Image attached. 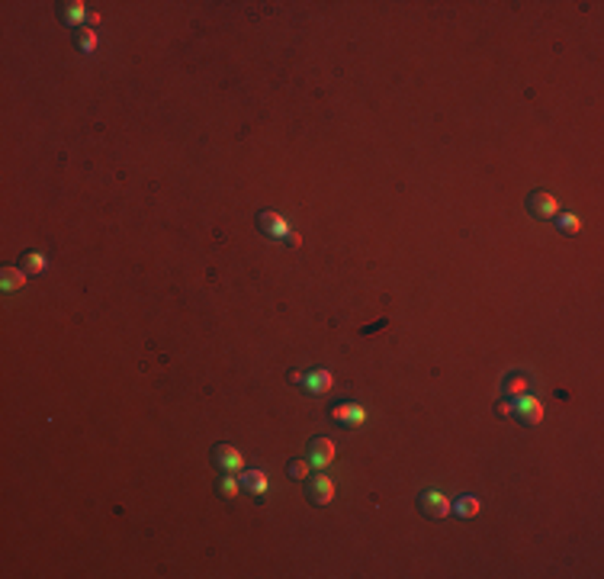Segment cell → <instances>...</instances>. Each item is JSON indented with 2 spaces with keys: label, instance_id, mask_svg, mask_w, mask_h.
Returning <instances> with one entry per match:
<instances>
[{
  "label": "cell",
  "instance_id": "cell-1",
  "mask_svg": "<svg viewBox=\"0 0 604 579\" xmlns=\"http://www.w3.org/2000/svg\"><path fill=\"white\" fill-rule=\"evenodd\" d=\"M511 415H515L524 428H537L543 421V403L533 393H524V396H515L511 399Z\"/></svg>",
  "mask_w": 604,
  "mask_h": 579
},
{
  "label": "cell",
  "instance_id": "cell-2",
  "mask_svg": "<svg viewBox=\"0 0 604 579\" xmlns=\"http://www.w3.org/2000/svg\"><path fill=\"white\" fill-rule=\"evenodd\" d=\"M328 419L334 421V425H341V428H364L366 425V409L357 403H334L331 409H328Z\"/></svg>",
  "mask_w": 604,
  "mask_h": 579
},
{
  "label": "cell",
  "instance_id": "cell-3",
  "mask_svg": "<svg viewBox=\"0 0 604 579\" xmlns=\"http://www.w3.org/2000/svg\"><path fill=\"white\" fill-rule=\"evenodd\" d=\"M450 496H444L440 489H424L422 496H418V512H422L424 518H431V522H440V518L450 515Z\"/></svg>",
  "mask_w": 604,
  "mask_h": 579
},
{
  "label": "cell",
  "instance_id": "cell-4",
  "mask_svg": "<svg viewBox=\"0 0 604 579\" xmlns=\"http://www.w3.org/2000/svg\"><path fill=\"white\" fill-rule=\"evenodd\" d=\"M213 467L219 470V473H235L238 476L241 470H245V457H241V451L235 445L219 441V445L213 447Z\"/></svg>",
  "mask_w": 604,
  "mask_h": 579
},
{
  "label": "cell",
  "instance_id": "cell-5",
  "mask_svg": "<svg viewBox=\"0 0 604 579\" xmlns=\"http://www.w3.org/2000/svg\"><path fill=\"white\" fill-rule=\"evenodd\" d=\"M305 496H309L312 505H331L334 502V483L328 480V473H312L305 480Z\"/></svg>",
  "mask_w": 604,
  "mask_h": 579
},
{
  "label": "cell",
  "instance_id": "cell-6",
  "mask_svg": "<svg viewBox=\"0 0 604 579\" xmlns=\"http://www.w3.org/2000/svg\"><path fill=\"white\" fill-rule=\"evenodd\" d=\"M527 213L537 216V219H556L563 209H559V200L547 190H533L527 197Z\"/></svg>",
  "mask_w": 604,
  "mask_h": 579
},
{
  "label": "cell",
  "instance_id": "cell-7",
  "mask_svg": "<svg viewBox=\"0 0 604 579\" xmlns=\"http://www.w3.org/2000/svg\"><path fill=\"white\" fill-rule=\"evenodd\" d=\"M334 457H338V447H334L331 438H312L309 445V463L315 470H328L334 463Z\"/></svg>",
  "mask_w": 604,
  "mask_h": 579
},
{
  "label": "cell",
  "instance_id": "cell-8",
  "mask_svg": "<svg viewBox=\"0 0 604 579\" xmlns=\"http://www.w3.org/2000/svg\"><path fill=\"white\" fill-rule=\"evenodd\" d=\"M257 229H261L267 238H287L289 232H293L289 223L277 213V209H261V213H257Z\"/></svg>",
  "mask_w": 604,
  "mask_h": 579
},
{
  "label": "cell",
  "instance_id": "cell-9",
  "mask_svg": "<svg viewBox=\"0 0 604 579\" xmlns=\"http://www.w3.org/2000/svg\"><path fill=\"white\" fill-rule=\"evenodd\" d=\"M238 483L245 492H251L257 502H264V496H267V486H271V480H267V473H264L261 467H251V470H241L238 473Z\"/></svg>",
  "mask_w": 604,
  "mask_h": 579
},
{
  "label": "cell",
  "instance_id": "cell-10",
  "mask_svg": "<svg viewBox=\"0 0 604 579\" xmlns=\"http://www.w3.org/2000/svg\"><path fill=\"white\" fill-rule=\"evenodd\" d=\"M302 386H305L309 396H325V393H331L334 377H331V370H325V367H312V370H305Z\"/></svg>",
  "mask_w": 604,
  "mask_h": 579
},
{
  "label": "cell",
  "instance_id": "cell-11",
  "mask_svg": "<svg viewBox=\"0 0 604 579\" xmlns=\"http://www.w3.org/2000/svg\"><path fill=\"white\" fill-rule=\"evenodd\" d=\"M58 16H62L64 26H80L90 16V10H87V4H84V0H71V4H62Z\"/></svg>",
  "mask_w": 604,
  "mask_h": 579
},
{
  "label": "cell",
  "instance_id": "cell-12",
  "mask_svg": "<svg viewBox=\"0 0 604 579\" xmlns=\"http://www.w3.org/2000/svg\"><path fill=\"white\" fill-rule=\"evenodd\" d=\"M23 286H26V270L23 267L7 264V267L0 270V290H3V293H16V290H23Z\"/></svg>",
  "mask_w": 604,
  "mask_h": 579
},
{
  "label": "cell",
  "instance_id": "cell-13",
  "mask_svg": "<svg viewBox=\"0 0 604 579\" xmlns=\"http://www.w3.org/2000/svg\"><path fill=\"white\" fill-rule=\"evenodd\" d=\"M479 499L476 496H469V492H463V496H456V502L450 505V512H456V518H476L479 515Z\"/></svg>",
  "mask_w": 604,
  "mask_h": 579
},
{
  "label": "cell",
  "instance_id": "cell-14",
  "mask_svg": "<svg viewBox=\"0 0 604 579\" xmlns=\"http://www.w3.org/2000/svg\"><path fill=\"white\" fill-rule=\"evenodd\" d=\"M215 492H219V496H222L225 502L238 499V492H241L238 476H235V473H222V476H219V483H215Z\"/></svg>",
  "mask_w": 604,
  "mask_h": 579
},
{
  "label": "cell",
  "instance_id": "cell-15",
  "mask_svg": "<svg viewBox=\"0 0 604 579\" xmlns=\"http://www.w3.org/2000/svg\"><path fill=\"white\" fill-rule=\"evenodd\" d=\"M524 393H531V380L524 373H508L505 377V396L515 399V396H524Z\"/></svg>",
  "mask_w": 604,
  "mask_h": 579
},
{
  "label": "cell",
  "instance_id": "cell-16",
  "mask_svg": "<svg viewBox=\"0 0 604 579\" xmlns=\"http://www.w3.org/2000/svg\"><path fill=\"white\" fill-rule=\"evenodd\" d=\"M312 463H309V457L302 461V457H296V461H289V467H287V473H289V480H296V483H305L312 476Z\"/></svg>",
  "mask_w": 604,
  "mask_h": 579
},
{
  "label": "cell",
  "instance_id": "cell-17",
  "mask_svg": "<svg viewBox=\"0 0 604 579\" xmlns=\"http://www.w3.org/2000/svg\"><path fill=\"white\" fill-rule=\"evenodd\" d=\"M20 267H23L26 274H42V270H45V254H39V251L23 254V258H20Z\"/></svg>",
  "mask_w": 604,
  "mask_h": 579
},
{
  "label": "cell",
  "instance_id": "cell-18",
  "mask_svg": "<svg viewBox=\"0 0 604 579\" xmlns=\"http://www.w3.org/2000/svg\"><path fill=\"white\" fill-rule=\"evenodd\" d=\"M96 46H100V36H96V29H80L78 32V48L84 52V55L96 52Z\"/></svg>",
  "mask_w": 604,
  "mask_h": 579
},
{
  "label": "cell",
  "instance_id": "cell-19",
  "mask_svg": "<svg viewBox=\"0 0 604 579\" xmlns=\"http://www.w3.org/2000/svg\"><path fill=\"white\" fill-rule=\"evenodd\" d=\"M556 225H559V232H566V235H575V232L582 229V223H579V216L575 213H559Z\"/></svg>",
  "mask_w": 604,
  "mask_h": 579
},
{
  "label": "cell",
  "instance_id": "cell-20",
  "mask_svg": "<svg viewBox=\"0 0 604 579\" xmlns=\"http://www.w3.org/2000/svg\"><path fill=\"white\" fill-rule=\"evenodd\" d=\"M495 415H511V399H501V403L495 405Z\"/></svg>",
  "mask_w": 604,
  "mask_h": 579
},
{
  "label": "cell",
  "instance_id": "cell-21",
  "mask_svg": "<svg viewBox=\"0 0 604 579\" xmlns=\"http://www.w3.org/2000/svg\"><path fill=\"white\" fill-rule=\"evenodd\" d=\"M283 242H287V245H289V248H299V245H302V238H299V235H296V232H289V235H287V238H283Z\"/></svg>",
  "mask_w": 604,
  "mask_h": 579
},
{
  "label": "cell",
  "instance_id": "cell-22",
  "mask_svg": "<svg viewBox=\"0 0 604 579\" xmlns=\"http://www.w3.org/2000/svg\"><path fill=\"white\" fill-rule=\"evenodd\" d=\"M302 380H305V370H293V373H289V383H302Z\"/></svg>",
  "mask_w": 604,
  "mask_h": 579
}]
</instances>
